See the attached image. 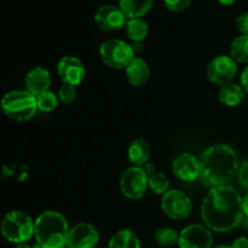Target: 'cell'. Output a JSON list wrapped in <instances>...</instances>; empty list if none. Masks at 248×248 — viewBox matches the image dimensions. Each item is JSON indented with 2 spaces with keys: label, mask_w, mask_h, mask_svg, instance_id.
<instances>
[{
  "label": "cell",
  "mask_w": 248,
  "mask_h": 248,
  "mask_svg": "<svg viewBox=\"0 0 248 248\" xmlns=\"http://www.w3.org/2000/svg\"><path fill=\"white\" fill-rule=\"evenodd\" d=\"M108 248H140V242L135 232L125 229L111 236Z\"/></svg>",
  "instance_id": "ffe728a7"
},
{
  "label": "cell",
  "mask_w": 248,
  "mask_h": 248,
  "mask_svg": "<svg viewBox=\"0 0 248 248\" xmlns=\"http://www.w3.org/2000/svg\"><path fill=\"white\" fill-rule=\"evenodd\" d=\"M242 208H244V215L248 217V193L247 195L242 199Z\"/></svg>",
  "instance_id": "d6a6232c"
},
{
  "label": "cell",
  "mask_w": 248,
  "mask_h": 248,
  "mask_svg": "<svg viewBox=\"0 0 248 248\" xmlns=\"http://www.w3.org/2000/svg\"><path fill=\"white\" fill-rule=\"evenodd\" d=\"M193 0H164L165 6L173 12H182L188 9Z\"/></svg>",
  "instance_id": "4316f807"
},
{
  "label": "cell",
  "mask_w": 248,
  "mask_h": 248,
  "mask_svg": "<svg viewBox=\"0 0 248 248\" xmlns=\"http://www.w3.org/2000/svg\"><path fill=\"white\" fill-rule=\"evenodd\" d=\"M57 73L63 84L78 86L85 79V67L81 61L74 56H64L57 64Z\"/></svg>",
  "instance_id": "4fadbf2b"
},
{
  "label": "cell",
  "mask_w": 248,
  "mask_h": 248,
  "mask_svg": "<svg viewBox=\"0 0 248 248\" xmlns=\"http://www.w3.org/2000/svg\"><path fill=\"white\" fill-rule=\"evenodd\" d=\"M161 210L171 219H186L191 212L190 199L181 190H169L162 195Z\"/></svg>",
  "instance_id": "ba28073f"
},
{
  "label": "cell",
  "mask_w": 248,
  "mask_h": 248,
  "mask_svg": "<svg viewBox=\"0 0 248 248\" xmlns=\"http://www.w3.org/2000/svg\"><path fill=\"white\" fill-rule=\"evenodd\" d=\"M240 81H241V87L244 89L245 93L248 94V65L242 70L241 78H240Z\"/></svg>",
  "instance_id": "f546056e"
},
{
  "label": "cell",
  "mask_w": 248,
  "mask_h": 248,
  "mask_svg": "<svg viewBox=\"0 0 248 248\" xmlns=\"http://www.w3.org/2000/svg\"><path fill=\"white\" fill-rule=\"evenodd\" d=\"M130 45H131V48H132V51H133V53H135V55H137V53H140V51L143 50L142 41H132Z\"/></svg>",
  "instance_id": "1f68e13d"
},
{
  "label": "cell",
  "mask_w": 248,
  "mask_h": 248,
  "mask_svg": "<svg viewBox=\"0 0 248 248\" xmlns=\"http://www.w3.org/2000/svg\"><path fill=\"white\" fill-rule=\"evenodd\" d=\"M64 248H69V247H64Z\"/></svg>",
  "instance_id": "74e56055"
},
{
  "label": "cell",
  "mask_w": 248,
  "mask_h": 248,
  "mask_svg": "<svg viewBox=\"0 0 248 248\" xmlns=\"http://www.w3.org/2000/svg\"><path fill=\"white\" fill-rule=\"evenodd\" d=\"M154 0H120L119 7L126 18H140L152 9Z\"/></svg>",
  "instance_id": "ac0fdd59"
},
{
  "label": "cell",
  "mask_w": 248,
  "mask_h": 248,
  "mask_svg": "<svg viewBox=\"0 0 248 248\" xmlns=\"http://www.w3.org/2000/svg\"><path fill=\"white\" fill-rule=\"evenodd\" d=\"M237 174H239L240 183H241L245 188L248 189V160H246V161L241 165Z\"/></svg>",
  "instance_id": "f1b7e54d"
},
{
  "label": "cell",
  "mask_w": 248,
  "mask_h": 248,
  "mask_svg": "<svg viewBox=\"0 0 248 248\" xmlns=\"http://www.w3.org/2000/svg\"><path fill=\"white\" fill-rule=\"evenodd\" d=\"M148 186L156 195H165L169 191V178L161 172L154 171L148 176Z\"/></svg>",
  "instance_id": "603a6c76"
},
{
  "label": "cell",
  "mask_w": 248,
  "mask_h": 248,
  "mask_svg": "<svg viewBox=\"0 0 248 248\" xmlns=\"http://www.w3.org/2000/svg\"><path fill=\"white\" fill-rule=\"evenodd\" d=\"M218 96H219V101L225 106L236 107L244 101L245 91L240 85L230 82L220 87Z\"/></svg>",
  "instance_id": "d6986e66"
},
{
  "label": "cell",
  "mask_w": 248,
  "mask_h": 248,
  "mask_svg": "<svg viewBox=\"0 0 248 248\" xmlns=\"http://www.w3.org/2000/svg\"><path fill=\"white\" fill-rule=\"evenodd\" d=\"M237 74L236 62L230 56H217L207 67V79L220 87L230 84Z\"/></svg>",
  "instance_id": "9c48e42d"
},
{
  "label": "cell",
  "mask_w": 248,
  "mask_h": 248,
  "mask_svg": "<svg viewBox=\"0 0 248 248\" xmlns=\"http://www.w3.org/2000/svg\"><path fill=\"white\" fill-rule=\"evenodd\" d=\"M172 170L182 181L193 182L200 176V161L189 153H183L173 160Z\"/></svg>",
  "instance_id": "5bb4252c"
},
{
  "label": "cell",
  "mask_w": 248,
  "mask_h": 248,
  "mask_svg": "<svg viewBox=\"0 0 248 248\" xmlns=\"http://www.w3.org/2000/svg\"><path fill=\"white\" fill-rule=\"evenodd\" d=\"M230 57L235 62L248 63V35H240L234 39L230 46Z\"/></svg>",
  "instance_id": "7402d4cb"
},
{
  "label": "cell",
  "mask_w": 248,
  "mask_h": 248,
  "mask_svg": "<svg viewBox=\"0 0 248 248\" xmlns=\"http://www.w3.org/2000/svg\"><path fill=\"white\" fill-rule=\"evenodd\" d=\"M98 230L90 223H79L69 229L67 246L69 248H94L98 244Z\"/></svg>",
  "instance_id": "8fae6325"
},
{
  "label": "cell",
  "mask_w": 248,
  "mask_h": 248,
  "mask_svg": "<svg viewBox=\"0 0 248 248\" xmlns=\"http://www.w3.org/2000/svg\"><path fill=\"white\" fill-rule=\"evenodd\" d=\"M236 0H218V2L222 5H225V6H229V5H232Z\"/></svg>",
  "instance_id": "836d02e7"
},
{
  "label": "cell",
  "mask_w": 248,
  "mask_h": 248,
  "mask_svg": "<svg viewBox=\"0 0 248 248\" xmlns=\"http://www.w3.org/2000/svg\"><path fill=\"white\" fill-rule=\"evenodd\" d=\"M148 188V174L140 166L126 170L120 178L121 193L128 199L137 200L145 194Z\"/></svg>",
  "instance_id": "52a82bcc"
},
{
  "label": "cell",
  "mask_w": 248,
  "mask_h": 248,
  "mask_svg": "<svg viewBox=\"0 0 248 248\" xmlns=\"http://www.w3.org/2000/svg\"><path fill=\"white\" fill-rule=\"evenodd\" d=\"M212 232L203 225H188L179 234V248H212Z\"/></svg>",
  "instance_id": "30bf717a"
},
{
  "label": "cell",
  "mask_w": 248,
  "mask_h": 248,
  "mask_svg": "<svg viewBox=\"0 0 248 248\" xmlns=\"http://www.w3.org/2000/svg\"><path fill=\"white\" fill-rule=\"evenodd\" d=\"M36 104H38L39 110L44 113L52 111L58 106V96H56L53 92L46 91L36 96Z\"/></svg>",
  "instance_id": "d4e9b609"
},
{
  "label": "cell",
  "mask_w": 248,
  "mask_h": 248,
  "mask_svg": "<svg viewBox=\"0 0 248 248\" xmlns=\"http://www.w3.org/2000/svg\"><path fill=\"white\" fill-rule=\"evenodd\" d=\"M31 248H44V247L40 246V245H39V244H36V245H33V246H31Z\"/></svg>",
  "instance_id": "8d00e7d4"
},
{
  "label": "cell",
  "mask_w": 248,
  "mask_h": 248,
  "mask_svg": "<svg viewBox=\"0 0 248 248\" xmlns=\"http://www.w3.org/2000/svg\"><path fill=\"white\" fill-rule=\"evenodd\" d=\"M236 27L241 31L242 35H248V12L239 15L236 18Z\"/></svg>",
  "instance_id": "83f0119b"
},
{
  "label": "cell",
  "mask_w": 248,
  "mask_h": 248,
  "mask_svg": "<svg viewBox=\"0 0 248 248\" xmlns=\"http://www.w3.org/2000/svg\"><path fill=\"white\" fill-rule=\"evenodd\" d=\"M213 248H232V246H227V245H219V246H216Z\"/></svg>",
  "instance_id": "d590c367"
},
{
  "label": "cell",
  "mask_w": 248,
  "mask_h": 248,
  "mask_svg": "<svg viewBox=\"0 0 248 248\" xmlns=\"http://www.w3.org/2000/svg\"><path fill=\"white\" fill-rule=\"evenodd\" d=\"M126 35L131 41H143L149 33V26L142 18H131L126 21Z\"/></svg>",
  "instance_id": "44dd1931"
},
{
  "label": "cell",
  "mask_w": 248,
  "mask_h": 248,
  "mask_svg": "<svg viewBox=\"0 0 248 248\" xmlns=\"http://www.w3.org/2000/svg\"><path fill=\"white\" fill-rule=\"evenodd\" d=\"M199 179L207 186H227L239 172L237 154L230 145L216 144L207 148L200 157Z\"/></svg>",
  "instance_id": "7a4b0ae2"
},
{
  "label": "cell",
  "mask_w": 248,
  "mask_h": 248,
  "mask_svg": "<svg viewBox=\"0 0 248 248\" xmlns=\"http://www.w3.org/2000/svg\"><path fill=\"white\" fill-rule=\"evenodd\" d=\"M94 23L106 31H119L126 24V17L120 7L114 5H103L94 14Z\"/></svg>",
  "instance_id": "7c38bea8"
},
{
  "label": "cell",
  "mask_w": 248,
  "mask_h": 248,
  "mask_svg": "<svg viewBox=\"0 0 248 248\" xmlns=\"http://www.w3.org/2000/svg\"><path fill=\"white\" fill-rule=\"evenodd\" d=\"M34 225L31 217L21 211H11L1 220L0 232L12 244H27L34 235Z\"/></svg>",
  "instance_id": "5b68a950"
},
{
  "label": "cell",
  "mask_w": 248,
  "mask_h": 248,
  "mask_svg": "<svg viewBox=\"0 0 248 248\" xmlns=\"http://www.w3.org/2000/svg\"><path fill=\"white\" fill-rule=\"evenodd\" d=\"M125 69L126 78H127L128 82L133 86H142L149 79V67L143 58L135 57L128 63Z\"/></svg>",
  "instance_id": "2e32d148"
},
{
  "label": "cell",
  "mask_w": 248,
  "mask_h": 248,
  "mask_svg": "<svg viewBox=\"0 0 248 248\" xmlns=\"http://www.w3.org/2000/svg\"><path fill=\"white\" fill-rule=\"evenodd\" d=\"M15 248H31V246L28 244H19V245H17Z\"/></svg>",
  "instance_id": "e575fe53"
},
{
  "label": "cell",
  "mask_w": 248,
  "mask_h": 248,
  "mask_svg": "<svg viewBox=\"0 0 248 248\" xmlns=\"http://www.w3.org/2000/svg\"><path fill=\"white\" fill-rule=\"evenodd\" d=\"M232 248H248V237L241 236L237 237L234 242H232Z\"/></svg>",
  "instance_id": "4dcf8cb0"
},
{
  "label": "cell",
  "mask_w": 248,
  "mask_h": 248,
  "mask_svg": "<svg viewBox=\"0 0 248 248\" xmlns=\"http://www.w3.org/2000/svg\"><path fill=\"white\" fill-rule=\"evenodd\" d=\"M77 87L69 84H63L58 90V99L64 104H70L77 98Z\"/></svg>",
  "instance_id": "484cf974"
},
{
  "label": "cell",
  "mask_w": 248,
  "mask_h": 248,
  "mask_svg": "<svg viewBox=\"0 0 248 248\" xmlns=\"http://www.w3.org/2000/svg\"><path fill=\"white\" fill-rule=\"evenodd\" d=\"M128 160L135 166H144L150 157V144L144 138H136L127 150Z\"/></svg>",
  "instance_id": "e0dca14e"
},
{
  "label": "cell",
  "mask_w": 248,
  "mask_h": 248,
  "mask_svg": "<svg viewBox=\"0 0 248 248\" xmlns=\"http://www.w3.org/2000/svg\"><path fill=\"white\" fill-rule=\"evenodd\" d=\"M51 86V77L47 69L43 67H35L29 70L26 77L27 91L31 92L34 96L44 93L48 91Z\"/></svg>",
  "instance_id": "9a60e30c"
},
{
  "label": "cell",
  "mask_w": 248,
  "mask_h": 248,
  "mask_svg": "<svg viewBox=\"0 0 248 248\" xmlns=\"http://www.w3.org/2000/svg\"><path fill=\"white\" fill-rule=\"evenodd\" d=\"M201 218L210 230L217 232H230L244 218L242 198L232 186H215L203 198Z\"/></svg>",
  "instance_id": "6da1fadb"
},
{
  "label": "cell",
  "mask_w": 248,
  "mask_h": 248,
  "mask_svg": "<svg viewBox=\"0 0 248 248\" xmlns=\"http://www.w3.org/2000/svg\"><path fill=\"white\" fill-rule=\"evenodd\" d=\"M0 108L7 118L16 121H27L38 110L36 97L28 91H10L0 101Z\"/></svg>",
  "instance_id": "277c9868"
},
{
  "label": "cell",
  "mask_w": 248,
  "mask_h": 248,
  "mask_svg": "<svg viewBox=\"0 0 248 248\" xmlns=\"http://www.w3.org/2000/svg\"><path fill=\"white\" fill-rule=\"evenodd\" d=\"M102 61L113 69H123L135 58L130 44L119 39H109L102 43L99 47Z\"/></svg>",
  "instance_id": "8992f818"
},
{
  "label": "cell",
  "mask_w": 248,
  "mask_h": 248,
  "mask_svg": "<svg viewBox=\"0 0 248 248\" xmlns=\"http://www.w3.org/2000/svg\"><path fill=\"white\" fill-rule=\"evenodd\" d=\"M69 227L64 216L57 211H46L35 220L34 236L36 244L44 248H64L67 246Z\"/></svg>",
  "instance_id": "3957f363"
},
{
  "label": "cell",
  "mask_w": 248,
  "mask_h": 248,
  "mask_svg": "<svg viewBox=\"0 0 248 248\" xmlns=\"http://www.w3.org/2000/svg\"><path fill=\"white\" fill-rule=\"evenodd\" d=\"M179 234H177L176 230L171 229L169 227H162L155 232L154 240L159 246L161 247H172L178 244Z\"/></svg>",
  "instance_id": "cb8c5ba5"
}]
</instances>
